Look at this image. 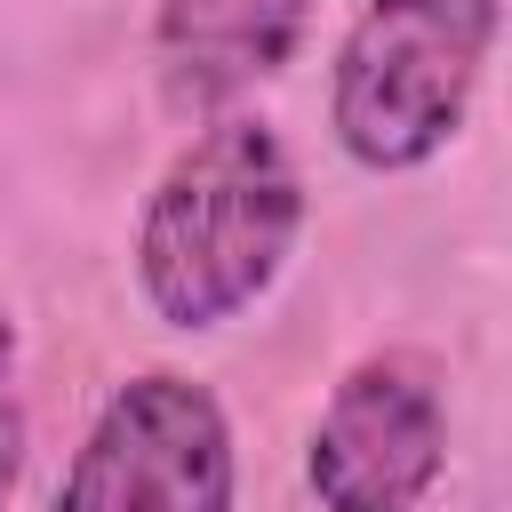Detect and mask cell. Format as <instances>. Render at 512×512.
Segmentation results:
<instances>
[{"label": "cell", "mask_w": 512, "mask_h": 512, "mask_svg": "<svg viewBox=\"0 0 512 512\" xmlns=\"http://www.w3.org/2000/svg\"><path fill=\"white\" fill-rule=\"evenodd\" d=\"M304 224V176L264 120H216L168 160L136 224V280L168 328H216L248 312L288 264Z\"/></svg>", "instance_id": "cell-1"}, {"label": "cell", "mask_w": 512, "mask_h": 512, "mask_svg": "<svg viewBox=\"0 0 512 512\" xmlns=\"http://www.w3.org/2000/svg\"><path fill=\"white\" fill-rule=\"evenodd\" d=\"M496 0H368L336 48L328 120L360 168L432 160L480 88Z\"/></svg>", "instance_id": "cell-2"}, {"label": "cell", "mask_w": 512, "mask_h": 512, "mask_svg": "<svg viewBox=\"0 0 512 512\" xmlns=\"http://www.w3.org/2000/svg\"><path fill=\"white\" fill-rule=\"evenodd\" d=\"M56 512H232V424L216 392L176 368L120 384L96 408Z\"/></svg>", "instance_id": "cell-3"}, {"label": "cell", "mask_w": 512, "mask_h": 512, "mask_svg": "<svg viewBox=\"0 0 512 512\" xmlns=\"http://www.w3.org/2000/svg\"><path fill=\"white\" fill-rule=\"evenodd\" d=\"M440 464H448V416L408 360H360L328 392L304 456L320 512H416Z\"/></svg>", "instance_id": "cell-4"}, {"label": "cell", "mask_w": 512, "mask_h": 512, "mask_svg": "<svg viewBox=\"0 0 512 512\" xmlns=\"http://www.w3.org/2000/svg\"><path fill=\"white\" fill-rule=\"evenodd\" d=\"M304 16H312V0H160L152 48H160L176 96L224 104L296 56Z\"/></svg>", "instance_id": "cell-5"}, {"label": "cell", "mask_w": 512, "mask_h": 512, "mask_svg": "<svg viewBox=\"0 0 512 512\" xmlns=\"http://www.w3.org/2000/svg\"><path fill=\"white\" fill-rule=\"evenodd\" d=\"M24 480V392H16V328L0 312V504Z\"/></svg>", "instance_id": "cell-6"}]
</instances>
